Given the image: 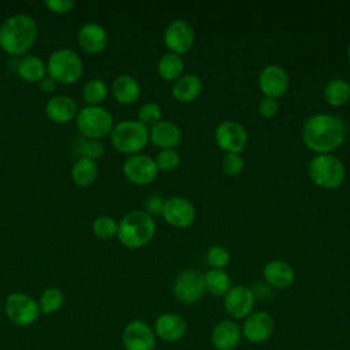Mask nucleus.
<instances>
[{
	"instance_id": "obj_13",
	"label": "nucleus",
	"mask_w": 350,
	"mask_h": 350,
	"mask_svg": "<svg viewBox=\"0 0 350 350\" xmlns=\"http://www.w3.org/2000/svg\"><path fill=\"white\" fill-rule=\"evenodd\" d=\"M256 297L250 287L243 284L232 286L224 295L223 306L230 317L234 320H245L254 312Z\"/></svg>"
},
{
	"instance_id": "obj_11",
	"label": "nucleus",
	"mask_w": 350,
	"mask_h": 350,
	"mask_svg": "<svg viewBox=\"0 0 350 350\" xmlns=\"http://www.w3.org/2000/svg\"><path fill=\"white\" fill-rule=\"evenodd\" d=\"M122 172L130 183L135 186H146L156 180L159 168L153 157L144 153H137L127 156L122 165Z\"/></svg>"
},
{
	"instance_id": "obj_8",
	"label": "nucleus",
	"mask_w": 350,
	"mask_h": 350,
	"mask_svg": "<svg viewBox=\"0 0 350 350\" xmlns=\"http://www.w3.org/2000/svg\"><path fill=\"white\" fill-rule=\"evenodd\" d=\"M4 313L7 319L19 327H27L40 317L38 301L26 293H11L4 301Z\"/></svg>"
},
{
	"instance_id": "obj_18",
	"label": "nucleus",
	"mask_w": 350,
	"mask_h": 350,
	"mask_svg": "<svg viewBox=\"0 0 350 350\" xmlns=\"http://www.w3.org/2000/svg\"><path fill=\"white\" fill-rule=\"evenodd\" d=\"M153 331L156 338L168 343H174L185 338L187 332V321L178 313L165 312L154 320Z\"/></svg>"
},
{
	"instance_id": "obj_35",
	"label": "nucleus",
	"mask_w": 350,
	"mask_h": 350,
	"mask_svg": "<svg viewBox=\"0 0 350 350\" xmlns=\"http://www.w3.org/2000/svg\"><path fill=\"white\" fill-rule=\"evenodd\" d=\"M137 120L139 123H142L144 126H146L148 129H150L152 126H154L156 123H159L161 120V108H160V105L154 101H148V103L142 104L138 109Z\"/></svg>"
},
{
	"instance_id": "obj_43",
	"label": "nucleus",
	"mask_w": 350,
	"mask_h": 350,
	"mask_svg": "<svg viewBox=\"0 0 350 350\" xmlns=\"http://www.w3.org/2000/svg\"><path fill=\"white\" fill-rule=\"evenodd\" d=\"M347 59H349V63H350V42H349V46H347Z\"/></svg>"
},
{
	"instance_id": "obj_19",
	"label": "nucleus",
	"mask_w": 350,
	"mask_h": 350,
	"mask_svg": "<svg viewBox=\"0 0 350 350\" xmlns=\"http://www.w3.org/2000/svg\"><path fill=\"white\" fill-rule=\"evenodd\" d=\"M77 41L85 53L100 55L108 46V33L101 25L88 22L79 27Z\"/></svg>"
},
{
	"instance_id": "obj_39",
	"label": "nucleus",
	"mask_w": 350,
	"mask_h": 350,
	"mask_svg": "<svg viewBox=\"0 0 350 350\" xmlns=\"http://www.w3.org/2000/svg\"><path fill=\"white\" fill-rule=\"evenodd\" d=\"M42 4L48 8V11L56 15H66L75 7V1L72 0H45Z\"/></svg>"
},
{
	"instance_id": "obj_9",
	"label": "nucleus",
	"mask_w": 350,
	"mask_h": 350,
	"mask_svg": "<svg viewBox=\"0 0 350 350\" xmlns=\"http://www.w3.org/2000/svg\"><path fill=\"white\" fill-rule=\"evenodd\" d=\"M172 293L175 298L185 305L197 304L205 294L204 273L193 268L179 272L174 280Z\"/></svg>"
},
{
	"instance_id": "obj_15",
	"label": "nucleus",
	"mask_w": 350,
	"mask_h": 350,
	"mask_svg": "<svg viewBox=\"0 0 350 350\" xmlns=\"http://www.w3.org/2000/svg\"><path fill=\"white\" fill-rule=\"evenodd\" d=\"M156 339L153 327L144 320H133L127 323L122 332L124 350H154Z\"/></svg>"
},
{
	"instance_id": "obj_38",
	"label": "nucleus",
	"mask_w": 350,
	"mask_h": 350,
	"mask_svg": "<svg viewBox=\"0 0 350 350\" xmlns=\"http://www.w3.org/2000/svg\"><path fill=\"white\" fill-rule=\"evenodd\" d=\"M79 157H88L92 160H97L104 154V146L100 141L96 139H85L81 149H79Z\"/></svg>"
},
{
	"instance_id": "obj_36",
	"label": "nucleus",
	"mask_w": 350,
	"mask_h": 350,
	"mask_svg": "<svg viewBox=\"0 0 350 350\" xmlns=\"http://www.w3.org/2000/svg\"><path fill=\"white\" fill-rule=\"evenodd\" d=\"M154 163H156L159 171L170 172V171H174L179 165L180 154L178 153L176 149H161L156 154Z\"/></svg>"
},
{
	"instance_id": "obj_37",
	"label": "nucleus",
	"mask_w": 350,
	"mask_h": 350,
	"mask_svg": "<svg viewBox=\"0 0 350 350\" xmlns=\"http://www.w3.org/2000/svg\"><path fill=\"white\" fill-rule=\"evenodd\" d=\"M221 168L228 176H238L245 168V160L238 153H226L221 160Z\"/></svg>"
},
{
	"instance_id": "obj_16",
	"label": "nucleus",
	"mask_w": 350,
	"mask_h": 350,
	"mask_svg": "<svg viewBox=\"0 0 350 350\" xmlns=\"http://www.w3.org/2000/svg\"><path fill=\"white\" fill-rule=\"evenodd\" d=\"M257 83L264 97L278 100L287 93L290 86V79H288V74L282 66L268 64L260 71Z\"/></svg>"
},
{
	"instance_id": "obj_40",
	"label": "nucleus",
	"mask_w": 350,
	"mask_h": 350,
	"mask_svg": "<svg viewBox=\"0 0 350 350\" xmlns=\"http://www.w3.org/2000/svg\"><path fill=\"white\" fill-rule=\"evenodd\" d=\"M279 112V101L275 98L264 97L258 103V113L265 119H272Z\"/></svg>"
},
{
	"instance_id": "obj_21",
	"label": "nucleus",
	"mask_w": 350,
	"mask_h": 350,
	"mask_svg": "<svg viewBox=\"0 0 350 350\" xmlns=\"http://www.w3.org/2000/svg\"><path fill=\"white\" fill-rule=\"evenodd\" d=\"M242 340L241 325L235 320H220L211 332V343L216 350H234Z\"/></svg>"
},
{
	"instance_id": "obj_33",
	"label": "nucleus",
	"mask_w": 350,
	"mask_h": 350,
	"mask_svg": "<svg viewBox=\"0 0 350 350\" xmlns=\"http://www.w3.org/2000/svg\"><path fill=\"white\" fill-rule=\"evenodd\" d=\"M92 231L96 238L109 241L118 235V221L108 215L97 216L92 223Z\"/></svg>"
},
{
	"instance_id": "obj_6",
	"label": "nucleus",
	"mask_w": 350,
	"mask_h": 350,
	"mask_svg": "<svg viewBox=\"0 0 350 350\" xmlns=\"http://www.w3.org/2000/svg\"><path fill=\"white\" fill-rule=\"evenodd\" d=\"M46 63V75L56 83L72 85L83 72V62L81 56L71 48H59L53 51Z\"/></svg>"
},
{
	"instance_id": "obj_7",
	"label": "nucleus",
	"mask_w": 350,
	"mask_h": 350,
	"mask_svg": "<svg viewBox=\"0 0 350 350\" xmlns=\"http://www.w3.org/2000/svg\"><path fill=\"white\" fill-rule=\"evenodd\" d=\"M75 126L85 139H101L111 134L115 123L113 116L101 105H85L78 109Z\"/></svg>"
},
{
	"instance_id": "obj_10",
	"label": "nucleus",
	"mask_w": 350,
	"mask_h": 350,
	"mask_svg": "<svg viewBox=\"0 0 350 350\" xmlns=\"http://www.w3.org/2000/svg\"><path fill=\"white\" fill-rule=\"evenodd\" d=\"M213 139L223 152L241 154L247 146L249 137L246 129L239 122L228 119L216 126Z\"/></svg>"
},
{
	"instance_id": "obj_4",
	"label": "nucleus",
	"mask_w": 350,
	"mask_h": 350,
	"mask_svg": "<svg viewBox=\"0 0 350 350\" xmlns=\"http://www.w3.org/2000/svg\"><path fill=\"white\" fill-rule=\"evenodd\" d=\"M112 146L123 154L141 153L149 142V129L137 119H126L116 123L109 134Z\"/></svg>"
},
{
	"instance_id": "obj_31",
	"label": "nucleus",
	"mask_w": 350,
	"mask_h": 350,
	"mask_svg": "<svg viewBox=\"0 0 350 350\" xmlns=\"http://www.w3.org/2000/svg\"><path fill=\"white\" fill-rule=\"evenodd\" d=\"M108 93L109 89L105 81L100 78H92L82 88V100L86 105H101V103H104L108 97Z\"/></svg>"
},
{
	"instance_id": "obj_25",
	"label": "nucleus",
	"mask_w": 350,
	"mask_h": 350,
	"mask_svg": "<svg viewBox=\"0 0 350 350\" xmlns=\"http://www.w3.org/2000/svg\"><path fill=\"white\" fill-rule=\"evenodd\" d=\"M202 88V79L198 75L186 74L174 82L171 94L179 103H191L200 97Z\"/></svg>"
},
{
	"instance_id": "obj_12",
	"label": "nucleus",
	"mask_w": 350,
	"mask_h": 350,
	"mask_svg": "<svg viewBox=\"0 0 350 350\" xmlns=\"http://www.w3.org/2000/svg\"><path fill=\"white\" fill-rule=\"evenodd\" d=\"M194 40H196V33L193 26L186 19H180V18L170 22L163 34V41L167 49L171 53L179 55V56L183 53H187L193 48Z\"/></svg>"
},
{
	"instance_id": "obj_22",
	"label": "nucleus",
	"mask_w": 350,
	"mask_h": 350,
	"mask_svg": "<svg viewBox=\"0 0 350 350\" xmlns=\"http://www.w3.org/2000/svg\"><path fill=\"white\" fill-rule=\"evenodd\" d=\"M45 113L53 123L64 124L75 120L78 113L77 103L72 97L66 94H55L49 97L45 104Z\"/></svg>"
},
{
	"instance_id": "obj_24",
	"label": "nucleus",
	"mask_w": 350,
	"mask_h": 350,
	"mask_svg": "<svg viewBox=\"0 0 350 350\" xmlns=\"http://www.w3.org/2000/svg\"><path fill=\"white\" fill-rule=\"evenodd\" d=\"M111 93L119 104L131 105L137 103L141 96V85L134 77L120 74L112 81Z\"/></svg>"
},
{
	"instance_id": "obj_41",
	"label": "nucleus",
	"mask_w": 350,
	"mask_h": 350,
	"mask_svg": "<svg viewBox=\"0 0 350 350\" xmlns=\"http://www.w3.org/2000/svg\"><path fill=\"white\" fill-rule=\"evenodd\" d=\"M164 201L165 200L161 196H159V194L149 196L146 198V201H145V208H146L145 212H148L152 217L156 216V215H161V211H163V206H164Z\"/></svg>"
},
{
	"instance_id": "obj_3",
	"label": "nucleus",
	"mask_w": 350,
	"mask_h": 350,
	"mask_svg": "<svg viewBox=\"0 0 350 350\" xmlns=\"http://www.w3.org/2000/svg\"><path fill=\"white\" fill-rule=\"evenodd\" d=\"M156 234L154 219L145 211L135 209L127 212L118 223V235L120 245L135 250L146 246Z\"/></svg>"
},
{
	"instance_id": "obj_26",
	"label": "nucleus",
	"mask_w": 350,
	"mask_h": 350,
	"mask_svg": "<svg viewBox=\"0 0 350 350\" xmlns=\"http://www.w3.org/2000/svg\"><path fill=\"white\" fill-rule=\"evenodd\" d=\"M16 72L27 83H40L46 77V63L40 56L26 55L19 60Z\"/></svg>"
},
{
	"instance_id": "obj_32",
	"label": "nucleus",
	"mask_w": 350,
	"mask_h": 350,
	"mask_svg": "<svg viewBox=\"0 0 350 350\" xmlns=\"http://www.w3.org/2000/svg\"><path fill=\"white\" fill-rule=\"evenodd\" d=\"M64 304V294L57 287L45 288L38 299L40 312L44 314H53L62 309Z\"/></svg>"
},
{
	"instance_id": "obj_2",
	"label": "nucleus",
	"mask_w": 350,
	"mask_h": 350,
	"mask_svg": "<svg viewBox=\"0 0 350 350\" xmlns=\"http://www.w3.org/2000/svg\"><path fill=\"white\" fill-rule=\"evenodd\" d=\"M37 37L38 25L27 14H14L0 25V48L11 56L26 55Z\"/></svg>"
},
{
	"instance_id": "obj_5",
	"label": "nucleus",
	"mask_w": 350,
	"mask_h": 350,
	"mask_svg": "<svg viewBox=\"0 0 350 350\" xmlns=\"http://www.w3.org/2000/svg\"><path fill=\"white\" fill-rule=\"evenodd\" d=\"M309 179L320 189L334 190L346 179V167L342 160L331 153L316 154L308 164Z\"/></svg>"
},
{
	"instance_id": "obj_34",
	"label": "nucleus",
	"mask_w": 350,
	"mask_h": 350,
	"mask_svg": "<svg viewBox=\"0 0 350 350\" xmlns=\"http://www.w3.org/2000/svg\"><path fill=\"white\" fill-rule=\"evenodd\" d=\"M205 260L212 269H224L231 261V254L227 247L221 245H213L206 250Z\"/></svg>"
},
{
	"instance_id": "obj_30",
	"label": "nucleus",
	"mask_w": 350,
	"mask_h": 350,
	"mask_svg": "<svg viewBox=\"0 0 350 350\" xmlns=\"http://www.w3.org/2000/svg\"><path fill=\"white\" fill-rule=\"evenodd\" d=\"M204 286L205 293H209L215 297H224L226 293L231 288V279L224 269H209L204 273Z\"/></svg>"
},
{
	"instance_id": "obj_28",
	"label": "nucleus",
	"mask_w": 350,
	"mask_h": 350,
	"mask_svg": "<svg viewBox=\"0 0 350 350\" xmlns=\"http://www.w3.org/2000/svg\"><path fill=\"white\" fill-rule=\"evenodd\" d=\"M323 96L328 105L342 107L350 100V83L343 78H334L325 83Z\"/></svg>"
},
{
	"instance_id": "obj_23",
	"label": "nucleus",
	"mask_w": 350,
	"mask_h": 350,
	"mask_svg": "<svg viewBox=\"0 0 350 350\" xmlns=\"http://www.w3.org/2000/svg\"><path fill=\"white\" fill-rule=\"evenodd\" d=\"M149 142L160 149H175L182 142V131L176 123L160 120L149 129Z\"/></svg>"
},
{
	"instance_id": "obj_29",
	"label": "nucleus",
	"mask_w": 350,
	"mask_h": 350,
	"mask_svg": "<svg viewBox=\"0 0 350 350\" xmlns=\"http://www.w3.org/2000/svg\"><path fill=\"white\" fill-rule=\"evenodd\" d=\"M185 70V63L182 56L175 53H165L159 59L157 63V74L163 81L175 82L178 78L182 77Z\"/></svg>"
},
{
	"instance_id": "obj_1",
	"label": "nucleus",
	"mask_w": 350,
	"mask_h": 350,
	"mask_svg": "<svg viewBox=\"0 0 350 350\" xmlns=\"http://www.w3.org/2000/svg\"><path fill=\"white\" fill-rule=\"evenodd\" d=\"M346 126L332 113H314L309 116L301 129L304 145L316 154H328L336 150L345 141Z\"/></svg>"
},
{
	"instance_id": "obj_42",
	"label": "nucleus",
	"mask_w": 350,
	"mask_h": 350,
	"mask_svg": "<svg viewBox=\"0 0 350 350\" xmlns=\"http://www.w3.org/2000/svg\"><path fill=\"white\" fill-rule=\"evenodd\" d=\"M56 82L51 78V77H45L41 82H40V90L42 92V93H46V94H51V93H53L55 92V89H56Z\"/></svg>"
},
{
	"instance_id": "obj_17",
	"label": "nucleus",
	"mask_w": 350,
	"mask_h": 350,
	"mask_svg": "<svg viewBox=\"0 0 350 350\" xmlns=\"http://www.w3.org/2000/svg\"><path fill=\"white\" fill-rule=\"evenodd\" d=\"M161 216L175 228H187L196 220V208L187 198L174 196L164 201Z\"/></svg>"
},
{
	"instance_id": "obj_14",
	"label": "nucleus",
	"mask_w": 350,
	"mask_h": 350,
	"mask_svg": "<svg viewBox=\"0 0 350 350\" xmlns=\"http://www.w3.org/2000/svg\"><path fill=\"white\" fill-rule=\"evenodd\" d=\"M275 329V321L272 316L265 310L252 312L242 323L241 331L242 338H245L249 343L260 345L267 342Z\"/></svg>"
},
{
	"instance_id": "obj_20",
	"label": "nucleus",
	"mask_w": 350,
	"mask_h": 350,
	"mask_svg": "<svg viewBox=\"0 0 350 350\" xmlns=\"http://www.w3.org/2000/svg\"><path fill=\"white\" fill-rule=\"evenodd\" d=\"M262 278L265 284L275 290H286L293 286L295 280L294 268L284 260H271L262 268Z\"/></svg>"
},
{
	"instance_id": "obj_27",
	"label": "nucleus",
	"mask_w": 350,
	"mask_h": 350,
	"mask_svg": "<svg viewBox=\"0 0 350 350\" xmlns=\"http://www.w3.org/2000/svg\"><path fill=\"white\" fill-rule=\"evenodd\" d=\"M98 175V165L94 160L88 157H78L71 168V180L78 187H89Z\"/></svg>"
}]
</instances>
